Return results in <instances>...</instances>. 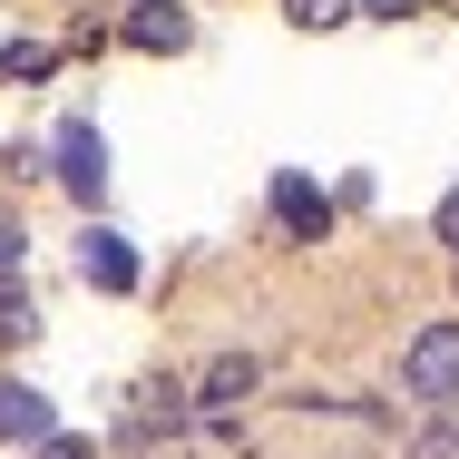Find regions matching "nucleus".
Wrapping results in <instances>:
<instances>
[{
  "label": "nucleus",
  "instance_id": "obj_10",
  "mask_svg": "<svg viewBox=\"0 0 459 459\" xmlns=\"http://www.w3.org/2000/svg\"><path fill=\"white\" fill-rule=\"evenodd\" d=\"M293 20H303V30H342V20H352V0H293Z\"/></svg>",
  "mask_w": 459,
  "mask_h": 459
},
{
  "label": "nucleus",
  "instance_id": "obj_4",
  "mask_svg": "<svg viewBox=\"0 0 459 459\" xmlns=\"http://www.w3.org/2000/svg\"><path fill=\"white\" fill-rule=\"evenodd\" d=\"M49 430H59V420H49V401H39L30 381H10V371H0V440H20V450H39Z\"/></svg>",
  "mask_w": 459,
  "mask_h": 459
},
{
  "label": "nucleus",
  "instance_id": "obj_7",
  "mask_svg": "<svg viewBox=\"0 0 459 459\" xmlns=\"http://www.w3.org/2000/svg\"><path fill=\"white\" fill-rule=\"evenodd\" d=\"M245 391H255V362H245V352H225V362L195 381V401H245Z\"/></svg>",
  "mask_w": 459,
  "mask_h": 459
},
{
  "label": "nucleus",
  "instance_id": "obj_8",
  "mask_svg": "<svg viewBox=\"0 0 459 459\" xmlns=\"http://www.w3.org/2000/svg\"><path fill=\"white\" fill-rule=\"evenodd\" d=\"M30 333H39V313H30V303L0 283V342H30Z\"/></svg>",
  "mask_w": 459,
  "mask_h": 459
},
{
  "label": "nucleus",
  "instance_id": "obj_3",
  "mask_svg": "<svg viewBox=\"0 0 459 459\" xmlns=\"http://www.w3.org/2000/svg\"><path fill=\"white\" fill-rule=\"evenodd\" d=\"M186 39H195L186 0H137V10H127V49H147V59H177Z\"/></svg>",
  "mask_w": 459,
  "mask_h": 459
},
{
  "label": "nucleus",
  "instance_id": "obj_11",
  "mask_svg": "<svg viewBox=\"0 0 459 459\" xmlns=\"http://www.w3.org/2000/svg\"><path fill=\"white\" fill-rule=\"evenodd\" d=\"M20 245H30V235H20V215H10V205H0V274H10V264H20Z\"/></svg>",
  "mask_w": 459,
  "mask_h": 459
},
{
  "label": "nucleus",
  "instance_id": "obj_13",
  "mask_svg": "<svg viewBox=\"0 0 459 459\" xmlns=\"http://www.w3.org/2000/svg\"><path fill=\"white\" fill-rule=\"evenodd\" d=\"M440 245H450V255H459V186H450V195H440Z\"/></svg>",
  "mask_w": 459,
  "mask_h": 459
},
{
  "label": "nucleus",
  "instance_id": "obj_14",
  "mask_svg": "<svg viewBox=\"0 0 459 459\" xmlns=\"http://www.w3.org/2000/svg\"><path fill=\"white\" fill-rule=\"evenodd\" d=\"M371 20H411V0H362Z\"/></svg>",
  "mask_w": 459,
  "mask_h": 459
},
{
  "label": "nucleus",
  "instance_id": "obj_9",
  "mask_svg": "<svg viewBox=\"0 0 459 459\" xmlns=\"http://www.w3.org/2000/svg\"><path fill=\"white\" fill-rule=\"evenodd\" d=\"M39 69H49V49H30V39H10V49H0V79H39Z\"/></svg>",
  "mask_w": 459,
  "mask_h": 459
},
{
  "label": "nucleus",
  "instance_id": "obj_2",
  "mask_svg": "<svg viewBox=\"0 0 459 459\" xmlns=\"http://www.w3.org/2000/svg\"><path fill=\"white\" fill-rule=\"evenodd\" d=\"M49 177L69 186L79 205H98V195H108V137H98L89 117H79V127H59V167H49Z\"/></svg>",
  "mask_w": 459,
  "mask_h": 459
},
{
  "label": "nucleus",
  "instance_id": "obj_1",
  "mask_svg": "<svg viewBox=\"0 0 459 459\" xmlns=\"http://www.w3.org/2000/svg\"><path fill=\"white\" fill-rule=\"evenodd\" d=\"M401 381H411V401H459V323H420Z\"/></svg>",
  "mask_w": 459,
  "mask_h": 459
},
{
  "label": "nucleus",
  "instance_id": "obj_5",
  "mask_svg": "<svg viewBox=\"0 0 459 459\" xmlns=\"http://www.w3.org/2000/svg\"><path fill=\"white\" fill-rule=\"evenodd\" d=\"M274 215H283V235H303V245H323V225H333V205H323L313 177H274Z\"/></svg>",
  "mask_w": 459,
  "mask_h": 459
},
{
  "label": "nucleus",
  "instance_id": "obj_6",
  "mask_svg": "<svg viewBox=\"0 0 459 459\" xmlns=\"http://www.w3.org/2000/svg\"><path fill=\"white\" fill-rule=\"evenodd\" d=\"M79 274H89L98 293H127V283H137V255H127L108 225H89V235H79Z\"/></svg>",
  "mask_w": 459,
  "mask_h": 459
},
{
  "label": "nucleus",
  "instance_id": "obj_12",
  "mask_svg": "<svg viewBox=\"0 0 459 459\" xmlns=\"http://www.w3.org/2000/svg\"><path fill=\"white\" fill-rule=\"evenodd\" d=\"M39 459H89V440H79V430H49V440H39Z\"/></svg>",
  "mask_w": 459,
  "mask_h": 459
}]
</instances>
